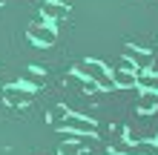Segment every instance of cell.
I'll return each instance as SVG.
<instances>
[{
	"mask_svg": "<svg viewBox=\"0 0 158 155\" xmlns=\"http://www.w3.org/2000/svg\"><path fill=\"white\" fill-rule=\"evenodd\" d=\"M78 75H81V78H86V80H95L101 89H112V86H115L112 72H109L101 60H83L81 66H78Z\"/></svg>",
	"mask_w": 158,
	"mask_h": 155,
	"instance_id": "6da1fadb",
	"label": "cell"
},
{
	"mask_svg": "<svg viewBox=\"0 0 158 155\" xmlns=\"http://www.w3.org/2000/svg\"><path fill=\"white\" fill-rule=\"evenodd\" d=\"M26 35H29V40L38 43V46H52V43L58 40V32H55L52 23H46V26L35 23V26H29V29H26Z\"/></svg>",
	"mask_w": 158,
	"mask_h": 155,
	"instance_id": "7a4b0ae2",
	"label": "cell"
},
{
	"mask_svg": "<svg viewBox=\"0 0 158 155\" xmlns=\"http://www.w3.org/2000/svg\"><path fill=\"white\" fill-rule=\"evenodd\" d=\"M63 126L69 129V135H95V121H92V118H83V115H72L69 112Z\"/></svg>",
	"mask_w": 158,
	"mask_h": 155,
	"instance_id": "3957f363",
	"label": "cell"
},
{
	"mask_svg": "<svg viewBox=\"0 0 158 155\" xmlns=\"http://www.w3.org/2000/svg\"><path fill=\"white\" fill-rule=\"evenodd\" d=\"M124 55H127V60H132L138 75H141V72H150V66H152V55L150 52H141L135 46H124Z\"/></svg>",
	"mask_w": 158,
	"mask_h": 155,
	"instance_id": "277c9868",
	"label": "cell"
},
{
	"mask_svg": "<svg viewBox=\"0 0 158 155\" xmlns=\"http://www.w3.org/2000/svg\"><path fill=\"white\" fill-rule=\"evenodd\" d=\"M43 17H46V23H58L63 20V17H69V6L66 3H58V0H49V3H43Z\"/></svg>",
	"mask_w": 158,
	"mask_h": 155,
	"instance_id": "5b68a950",
	"label": "cell"
},
{
	"mask_svg": "<svg viewBox=\"0 0 158 155\" xmlns=\"http://www.w3.org/2000/svg\"><path fill=\"white\" fill-rule=\"evenodd\" d=\"M3 101H6L9 106H23L26 101H29V89L20 86V84H12V86L3 89Z\"/></svg>",
	"mask_w": 158,
	"mask_h": 155,
	"instance_id": "8992f818",
	"label": "cell"
},
{
	"mask_svg": "<svg viewBox=\"0 0 158 155\" xmlns=\"http://www.w3.org/2000/svg\"><path fill=\"white\" fill-rule=\"evenodd\" d=\"M158 109V92H152V89H144L141 95H138V112L150 115Z\"/></svg>",
	"mask_w": 158,
	"mask_h": 155,
	"instance_id": "52a82bcc",
	"label": "cell"
},
{
	"mask_svg": "<svg viewBox=\"0 0 158 155\" xmlns=\"http://www.w3.org/2000/svg\"><path fill=\"white\" fill-rule=\"evenodd\" d=\"M112 80L118 89H129V86H138V72H129V69H115L112 72Z\"/></svg>",
	"mask_w": 158,
	"mask_h": 155,
	"instance_id": "ba28073f",
	"label": "cell"
},
{
	"mask_svg": "<svg viewBox=\"0 0 158 155\" xmlns=\"http://www.w3.org/2000/svg\"><path fill=\"white\" fill-rule=\"evenodd\" d=\"M43 84V75H40V69H29V72H26V75H23V80H20V86H26V89H29V92H35V89H38Z\"/></svg>",
	"mask_w": 158,
	"mask_h": 155,
	"instance_id": "9c48e42d",
	"label": "cell"
},
{
	"mask_svg": "<svg viewBox=\"0 0 158 155\" xmlns=\"http://www.w3.org/2000/svg\"><path fill=\"white\" fill-rule=\"evenodd\" d=\"M81 86H83V92H98V89H101L95 80H86V78H83V84H81Z\"/></svg>",
	"mask_w": 158,
	"mask_h": 155,
	"instance_id": "30bf717a",
	"label": "cell"
},
{
	"mask_svg": "<svg viewBox=\"0 0 158 155\" xmlns=\"http://www.w3.org/2000/svg\"><path fill=\"white\" fill-rule=\"evenodd\" d=\"M0 6H3V0H0Z\"/></svg>",
	"mask_w": 158,
	"mask_h": 155,
	"instance_id": "8fae6325",
	"label": "cell"
}]
</instances>
